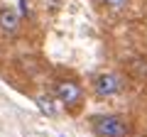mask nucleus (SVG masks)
I'll return each mask as SVG.
<instances>
[{"label": "nucleus", "mask_w": 147, "mask_h": 137, "mask_svg": "<svg viewBox=\"0 0 147 137\" xmlns=\"http://www.w3.org/2000/svg\"><path fill=\"white\" fill-rule=\"evenodd\" d=\"M93 130L98 137H127L130 127L115 115H98L93 120Z\"/></svg>", "instance_id": "1"}, {"label": "nucleus", "mask_w": 147, "mask_h": 137, "mask_svg": "<svg viewBox=\"0 0 147 137\" xmlns=\"http://www.w3.org/2000/svg\"><path fill=\"white\" fill-rule=\"evenodd\" d=\"M120 88H123L120 76H115V74H103V76H98V79H96V93L103 95V98L115 95Z\"/></svg>", "instance_id": "2"}, {"label": "nucleus", "mask_w": 147, "mask_h": 137, "mask_svg": "<svg viewBox=\"0 0 147 137\" xmlns=\"http://www.w3.org/2000/svg\"><path fill=\"white\" fill-rule=\"evenodd\" d=\"M57 95L66 103V105H76L81 100V86L76 81H64V83L57 86Z\"/></svg>", "instance_id": "3"}, {"label": "nucleus", "mask_w": 147, "mask_h": 137, "mask_svg": "<svg viewBox=\"0 0 147 137\" xmlns=\"http://www.w3.org/2000/svg\"><path fill=\"white\" fill-rule=\"evenodd\" d=\"M17 27H20V17H17L15 10H10V7L0 10V30L5 32V34H15Z\"/></svg>", "instance_id": "4"}, {"label": "nucleus", "mask_w": 147, "mask_h": 137, "mask_svg": "<svg viewBox=\"0 0 147 137\" xmlns=\"http://www.w3.org/2000/svg\"><path fill=\"white\" fill-rule=\"evenodd\" d=\"M105 7H113V10H120V7L127 5V0H103Z\"/></svg>", "instance_id": "5"}, {"label": "nucleus", "mask_w": 147, "mask_h": 137, "mask_svg": "<svg viewBox=\"0 0 147 137\" xmlns=\"http://www.w3.org/2000/svg\"><path fill=\"white\" fill-rule=\"evenodd\" d=\"M37 100H39V105L44 108V113H49V115L54 113V108H52V105H47V100H44V98H37Z\"/></svg>", "instance_id": "6"}]
</instances>
